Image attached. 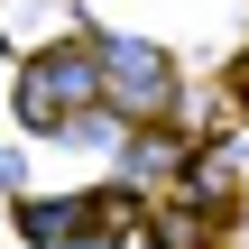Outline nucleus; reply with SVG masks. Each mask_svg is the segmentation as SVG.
Segmentation results:
<instances>
[{"label": "nucleus", "mask_w": 249, "mask_h": 249, "mask_svg": "<svg viewBox=\"0 0 249 249\" xmlns=\"http://www.w3.org/2000/svg\"><path fill=\"white\" fill-rule=\"evenodd\" d=\"M92 65H102V102L120 120H166L176 111V55L157 37H92Z\"/></svg>", "instance_id": "1"}, {"label": "nucleus", "mask_w": 249, "mask_h": 249, "mask_svg": "<svg viewBox=\"0 0 249 249\" xmlns=\"http://www.w3.org/2000/svg\"><path fill=\"white\" fill-rule=\"evenodd\" d=\"M83 102H102L92 46H46V55H28V74H18V120H28V129H65Z\"/></svg>", "instance_id": "2"}]
</instances>
